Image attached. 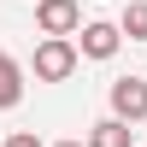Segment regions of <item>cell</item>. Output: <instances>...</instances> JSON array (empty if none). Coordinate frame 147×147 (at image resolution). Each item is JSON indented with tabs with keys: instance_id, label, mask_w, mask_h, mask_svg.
Masks as SVG:
<instances>
[{
	"instance_id": "cell-6",
	"label": "cell",
	"mask_w": 147,
	"mask_h": 147,
	"mask_svg": "<svg viewBox=\"0 0 147 147\" xmlns=\"http://www.w3.org/2000/svg\"><path fill=\"white\" fill-rule=\"evenodd\" d=\"M88 147H136V129L124 124V118H100V124H94V136H88Z\"/></svg>"
},
{
	"instance_id": "cell-3",
	"label": "cell",
	"mask_w": 147,
	"mask_h": 147,
	"mask_svg": "<svg viewBox=\"0 0 147 147\" xmlns=\"http://www.w3.org/2000/svg\"><path fill=\"white\" fill-rule=\"evenodd\" d=\"M112 112L124 118V124H141L147 118V82L141 77H118L112 82Z\"/></svg>"
},
{
	"instance_id": "cell-1",
	"label": "cell",
	"mask_w": 147,
	"mask_h": 147,
	"mask_svg": "<svg viewBox=\"0 0 147 147\" xmlns=\"http://www.w3.org/2000/svg\"><path fill=\"white\" fill-rule=\"evenodd\" d=\"M77 59H82V47L71 41V35H47V41L35 47V77L41 82H65L71 71H77Z\"/></svg>"
},
{
	"instance_id": "cell-8",
	"label": "cell",
	"mask_w": 147,
	"mask_h": 147,
	"mask_svg": "<svg viewBox=\"0 0 147 147\" xmlns=\"http://www.w3.org/2000/svg\"><path fill=\"white\" fill-rule=\"evenodd\" d=\"M6 147H41V136H30V129H18V136H6Z\"/></svg>"
},
{
	"instance_id": "cell-7",
	"label": "cell",
	"mask_w": 147,
	"mask_h": 147,
	"mask_svg": "<svg viewBox=\"0 0 147 147\" xmlns=\"http://www.w3.org/2000/svg\"><path fill=\"white\" fill-rule=\"evenodd\" d=\"M124 35L129 41H147V0H129L124 6Z\"/></svg>"
},
{
	"instance_id": "cell-9",
	"label": "cell",
	"mask_w": 147,
	"mask_h": 147,
	"mask_svg": "<svg viewBox=\"0 0 147 147\" xmlns=\"http://www.w3.org/2000/svg\"><path fill=\"white\" fill-rule=\"evenodd\" d=\"M59 147H88V141H59Z\"/></svg>"
},
{
	"instance_id": "cell-4",
	"label": "cell",
	"mask_w": 147,
	"mask_h": 147,
	"mask_svg": "<svg viewBox=\"0 0 147 147\" xmlns=\"http://www.w3.org/2000/svg\"><path fill=\"white\" fill-rule=\"evenodd\" d=\"M118 41H124V24H82V59H112Z\"/></svg>"
},
{
	"instance_id": "cell-5",
	"label": "cell",
	"mask_w": 147,
	"mask_h": 147,
	"mask_svg": "<svg viewBox=\"0 0 147 147\" xmlns=\"http://www.w3.org/2000/svg\"><path fill=\"white\" fill-rule=\"evenodd\" d=\"M18 100H24V65L12 53H0V112H12Z\"/></svg>"
},
{
	"instance_id": "cell-2",
	"label": "cell",
	"mask_w": 147,
	"mask_h": 147,
	"mask_svg": "<svg viewBox=\"0 0 147 147\" xmlns=\"http://www.w3.org/2000/svg\"><path fill=\"white\" fill-rule=\"evenodd\" d=\"M35 24H41V35H77L82 12H77V0H35Z\"/></svg>"
}]
</instances>
